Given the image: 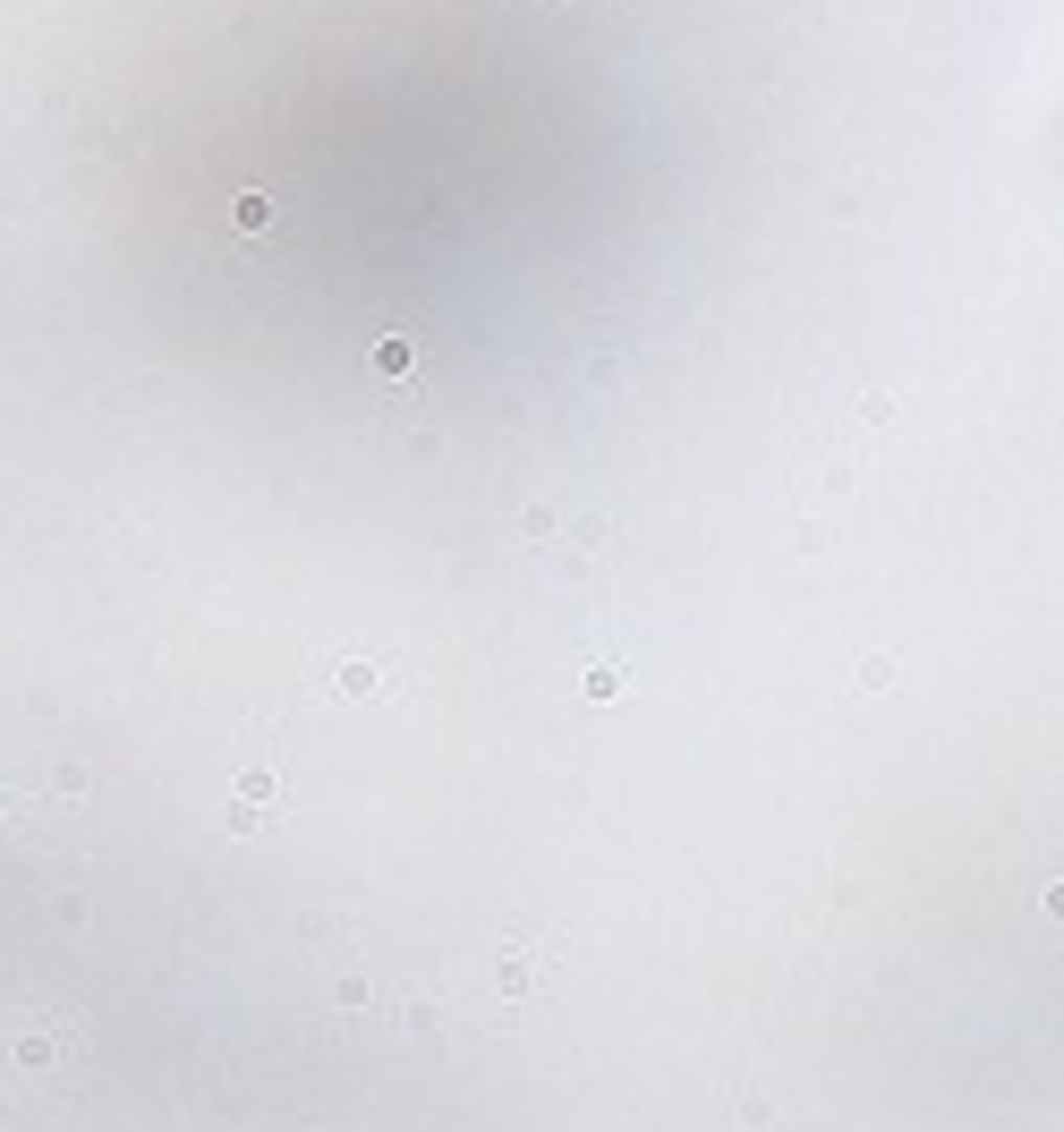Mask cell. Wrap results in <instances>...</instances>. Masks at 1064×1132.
<instances>
[{"mask_svg":"<svg viewBox=\"0 0 1064 1132\" xmlns=\"http://www.w3.org/2000/svg\"><path fill=\"white\" fill-rule=\"evenodd\" d=\"M9 1056H18V1073H51V1064L77 1056V1031H18Z\"/></svg>","mask_w":1064,"mask_h":1132,"instance_id":"6da1fadb","label":"cell"},{"mask_svg":"<svg viewBox=\"0 0 1064 1132\" xmlns=\"http://www.w3.org/2000/svg\"><path fill=\"white\" fill-rule=\"evenodd\" d=\"M333 689H341V699H375V689H384V673H375L366 656H341V664H333Z\"/></svg>","mask_w":1064,"mask_h":1132,"instance_id":"7a4b0ae2","label":"cell"},{"mask_svg":"<svg viewBox=\"0 0 1064 1132\" xmlns=\"http://www.w3.org/2000/svg\"><path fill=\"white\" fill-rule=\"evenodd\" d=\"M537 971H545V963H537ZM537 971H528V954H520V946H503V954H494V996H528V979H537Z\"/></svg>","mask_w":1064,"mask_h":1132,"instance_id":"3957f363","label":"cell"},{"mask_svg":"<svg viewBox=\"0 0 1064 1132\" xmlns=\"http://www.w3.org/2000/svg\"><path fill=\"white\" fill-rule=\"evenodd\" d=\"M239 230H273V197L265 187H239Z\"/></svg>","mask_w":1064,"mask_h":1132,"instance_id":"277c9868","label":"cell"},{"mask_svg":"<svg viewBox=\"0 0 1064 1132\" xmlns=\"http://www.w3.org/2000/svg\"><path fill=\"white\" fill-rule=\"evenodd\" d=\"M409 358H417L409 333H384V349H375V366H384V375H409Z\"/></svg>","mask_w":1064,"mask_h":1132,"instance_id":"5b68a950","label":"cell"},{"mask_svg":"<svg viewBox=\"0 0 1064 1132\" xmlns=\"http://www.w3.org/2000/svg\"><path fill=\"white\" fill-rule=\"evenodd\" d=\"M333 1004H341V1014H358V1004H366V971H341V979H333Z\"/></svg>","mask_w":1064,"mask_h":1132,"instance_id":"8992f818","label":"cell"}]
</instances>
